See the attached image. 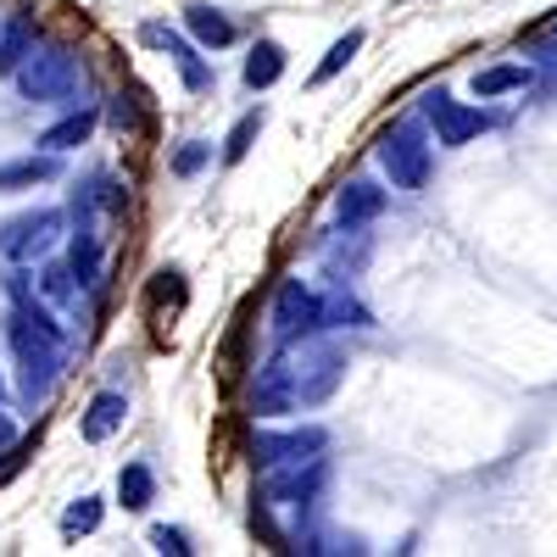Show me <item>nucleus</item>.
Returning <instances> with one entry per match:
<instances>
[{"instance_id": "obj_5", "label": "nucleus", "mask_w": 557, "mask_h": 557, "mask_svg": "<svg viewBox=\"0 0 557 557\" xmlns=\"http://www.w3.org/2000/svg\"><path fill=\"white\" fill-rule=\"evenodd\" d=\"M268 330L278 346H301L312 335L330 330V318H323V296L301 278H285V285L273 290V307H268Z\"/></svg>"}, {"instance_id": "obj_29", "label": "nucleus", "mask_w": 557, "mask_h": 557, "mask_svg": "<svg viewBox=\"0 0 557 557\" xmlns=\"http://www.w3.org/2000/svg\"><path fill=\"white\" fill-rule=\"evenodd\" d=\"M184 296H190V290H184V273H178V268H157V273H151V285H146V301H151V307H173V312H178Z\"/></svg>"}, {"instance_id": "obj_8", "label": "nucleus", "mask_w": 557, "mask_h": 557, "mask_svg": "<svg viewBox=\"0 0 557 557\" xmlns=\"http://www.w3.org/2000/svg\"><path fill=\"white\" fill-rule=\"evenodd\" d=\"M323 485H330V457H307V462H290V469H268L262 502H268V507H296V513H307V507L323 496Z\"/></svg>"}, {"instance_id": "obj_33", "label": "nucleus", "mask_w": 557, "mask_h": 557, "mask_svg": "<svg viewBox=\"0 0 557 557\" xmlns=\"http://www.w3.org/2000/svg\"><path fill=\"white\" fill-rule=\"evenodd\" d=\"M23 435H17V424H12V418L7 412H0V451H7V446H17Z\"/></svg>"}, {"instance_id": "obj_14", "label": "nucleus", "mask_w": 557, "mask_h": 557, "mask_svg": "<svg viewBox=\"0 0 557 557\" xmlns=\"http://www.w3.org/2000/svg\"><path fill=\"white\" fill-rule=\"evenodd\" d=\"M184 34H190L201 51H228V45L240 39L235 17L218 12V7H207V0H190V7H184Z\"/></svg>"}, {"instance_id": "obj_12", "label": "nucleus", "mask_w": 557, "mask_h": 557, "mask_svg": "<svg viewBox=\"0 0 557 557\" xmlns=\"http://www.w3.org/2000/svg\"><path fill=\"white\" fill-rule=\"evenodd\" d=\"M168 62H173L178 84H184V96H212V89H218V67H212V51H201L196 39L173 34V39H168Z\"/></svg>"}, {"instance_id": "obj_34", "label": "nucleus", "mask_w": 557, "mask_h": 557, "mask_svg": "<svg viewBox=\"0 0 557 557\" xmlns=\"http://www.w3.org/2000/svg\"><path fill=\"white\" fill-rule=\"evenodd\" d=\"M12 401V385H7V374H0V407H7Z\"/></svg>"}, {"instance_id": "obj_19", "label": "nucleus", "mask_w": 557, "mask_h": 557, "mask_svg": "<svg viewBox=\"0 0 557 557\" xmlns=\"http://www.w3.org/2000/svg\"><path fill=\"white\" fill-rule=\"evenodd\" d=\"M101 123L117 139H139V134H146V123H151V112L139 107L134 89H107V96H101Z\"/></svg>"}, {"instance_id": "obj_9", "label": "nucleus", "mask_w": 557, "mask_h": 557, "mask_svg": "<svg viewBox=\"0 0 557 557\" xmlns=\"http://www.w3.org/2000/svg\"><path fill=\"white\" fill-rule=\"evenodd\" d=\"M418 117L435 128V146H469V139H480L491 128V117L480 107H462L451 89H430V96L418 101Z\"/></svg>"}, {"instance_id": "obj_11", "label": "nucleus", "mask_w": 557, "mask_h": 557, "mask_svg": "<svg viewBox=\"0 0 557 557\" xmlns=\"http://www.w3.org/2000/svg\"><path fill=\"white\" fill-rule=\"evenodd\" d=\"M123 424H128V396H123L117 385H101L96 396L84 401V412H78V435H84L89 446L112 441V435H117Z\"/></svg>"}, {"instance_id": "obj_3", "label": "nucleus", "mask_w": 557, "mask_h": 557, "mask_svg": "<svg viewBox=\"0 0 557 557\" xmlns=\"http://www.w3.org/2000/svg\"><path fill=\"white\" fill-rule=\"evenodd\" d=\"M278 351H285V362H290L296 407H323V401L341 391V380H346V351H341V346H330L323 335H312V341H301V346H278Z\"/></svg>"}, {"instance_id": "obj_21", "label": "nucleus", "mask_w": 557, "mask_h": 557, "mask_svg": "<svg viewBox=\"0 0 557 557\" xmlns=\"http://www.w3.org/2000/svg\"><path fill=\"white\" fill-rule=\"evenodd\" d=\"M157 502V469H151V462H123V469H117V507H123V513H146V507Z\"/></svg>"}, {"instance_id": "obj_26", "label": "nucleus", "mask_w": 557, "mask_h": 557, "mask_svg": "<svg viewBox=\"0 0 557 557\" xmlns=\"http://www.w3.org/2000/svg\"><path fill=\"white\" fill-rule=\"evenodd\" d=\"M357 51H362V28H346V34H341V39L330 45V51H323V62L312 67V84H330L335 73H346Z\"/></svg>"}, {"instance_id": "obj_23", "label": "nucleus", "mask_w": 557, "mask_h": 557, "mask_svg": "<svg viewBox=\"0 0 557 557\" xmlns=\"http://www.w3.org/2000/svg\"><path fill=\"white\" fill-rule=\"evenodd\" d=\"M262 128H268V107L257 101L251 112H240V117H235V128L223 134V151H218V157H223L228 168H235V162H246V157H251V146L262 139Z\"/></svg>"}, {"instance_id": "obj_31", "label": "nucleus", "mask_w": 557, "mask_h": 557, "mask_svg": "<svg viewBox=\"0 0 557 557\" xmlns=\"http://www.w3.org/2000/svg\"><path fill=\"white\" fill-rule=\"evenodd\" d=\"M178 28L173 23H162V17H146L139 23V45H151V51H168V39H173Z\"/></svg>"}, {"instance_id": "obj_17", "label": "nucleus", "mask_w": 557, "mask_h": 557, "mask_svg": "<svg viewBox=\"0 0 557 557\" xmlns=\"http://www.w3.org/2000/svg\"><path fill=\"white\" fill-rule=\"evenodd\" d=\"M385 212V190L380 184H368V178H346L341 190H335V218L346 228H362V223H374Z\"/></svg>"}, {"instance_id": "obj_2", "label": "nucleus", "mask_w": 557, "mask_h": 557, "mask_svg": "<svg viewBox=\"0 0 557 557\" xmlns=\"http://www.w3.org/2000/svg\"><path fill=\"white\" fill-rule=\"evenodd\" d=\"M84 84H89V67H84V51L73 39H39L28 62L12 73V89L17 101H34V107H84Z\"/></svg>"}, {"instance_id": "obj_20", "label": "nucleus", "mask_w": 557, "mask_h": 557, "mask_svg": "<svg viewBox=\"0 0 557 557\" xmlns=\"http://www.w3.org/2000/svg\"><path fill=\"white\" fill-rule=\"evenodd\" d=\"M39 296L51 301V307H78V296H84V285H78V273H73V262L67 257H39Z\"/></svg>"}, {"instance_id": "obj_32", "label": "nucleus", "mask_w": 557, "mask_h": 557, "mask_svg": "<svg viewBox=\"0 0 557 557\" xmlns=\"http://www.w3.org/2000/svg\"><path fill=\"white\" fill-rule=\"evenodd\" d=\"M28 441H17V446H7V451H0V485H7V480H17L23 474V462H28Z\"/></svg>"}, {"instance_id": "obj_1", "label": "nucleus", "mask_w": 557, "mask_h": 557, "mask_svg": "<svg viewBox=\"0 0 557 557\" xmlns=\"http://www.w3.org/2000/svg\"><path fill=\"white\" fill-rule=\"evenodd\" d=\"M7 346H12V368H17V401L34 412L57 396L62 374H67V330L57 323L51 301L39 296L28 262H12L7 273Z\"/></svg>"}, {"instance_id": "obj_24", "label": "nucleus", "mask_w": 557, "mask_h": 557, "mask_svg": "<svg viewBox=\"0 0 557 557\" xmlns=\"http://www.w3.org/2000/svg\"><path fill=\"white\" fill-rule=\"evenodd\" d=\"M101 519H107V502L84 491V496H73V502L62 507V535H67V541L96 535V530H101Z\"/></svg>"}, {"instance_id": "obj_6", "label": "nucleus", "mask_w": 557, "mask_h": 557, "mask_svg": "<svg viewBox=\"0 0 557 557\" xmlns=\"http://www.w3.org/2000/svg\"><path fill=\"white\" fill-rule=\"evenodd\" d=\"M57 235H67V212L62 207H28V212L0 223V257L7 262H39V257H51Z\"/></svg>"}, {"instance_id": "obj_18", "label": "nucleus", "mask_w": 557, "mask_h": 557, "mask_svg": "<svg viewBox=\"0 0 557 557\" xmlns=\"http://www.w3.org/2000/svg\"><path fill=\"white\" fill-rule=\"evenodd\" d=\"M39 39H45V34H39L34 12H17L12 23H0V78H12V73L28 62V51H34Z\"/></svg>"}, {"instance_id": "obj_7", "label": "nucleus", "mask_w": 557, "mask_h": 557, "mask_svg": "<svg viewBox=\"0 0 557 557\" xmlns=\"http://www.w3.org/2000/svg\"><path fill=\"white\" fill-rule=\"evenodd\" d=\"M330 451V430L323 424H296V430H257L246 441V457L251 469H290V462H307V457H323Z\"/></svg>"}, {"instance_id": "obj_22", "label": "nucleus", "mask_w": 557, "mask_h": 557, "mask_svg": "<svg viewBox=\"0 0 557 557\" xmlns=\"http://www.w3.org/2000/svg\"><path fill=\"white\" fill-rule=\"evenodd\" d=\"M78 273V285L84 290H96L101 285V235L96 228H67V251H62Z\"/></svg>"}, {"instance_id": "obj_30", "label": "nucleus", "mask_w": 557, "mask_h": 557, "mask_svg": "<svg viewBox=\"0 0 557 557\" xmlns=\"http://www.w3.org/2000/svg\"><path fill=\"white\" fill-rule=\"evenodd\" d=\"M151 546L162 552V557H190L196 546H190V530H178V524H151Z\"/></svg>"}, {"instance_id": "obj_13", "label": "nucleus", "mask_w": 557, "mask_h": 557, "mask_svg": "<svg viewBox=\"0 0 557 557\" xmlns=\"http://www.w3.org/2000/svg\"><path fill=\"white\" fill-rule=\"evenodd\" d=\"M101 128V101H84V107H67L51 128L39 134V151H78V146H89V134Z\"/></svg>"}, {"instance_id": "obj_16", "label": "nucleus", "mask_w": 557, "mask_h": 557, "mask_svg": "<svg viewBox=\"0 0 557 557\" xmlns=\"http://www.w3.org/2000/svg\"><path fill=\"white\" fill-rule=\"evenodd\" d=\"M285 67H290L285 45H278V39H251V51L240 62V78H246L251 96H262V89H273L278 78H285Z\"/></svg>"}, {"instance_id": "obj_4", "label": "nucleus", "mask_w": 557, "mask_h": 557, "mask_svg": "<svg viewBox=\"0 0 557 557\" xmlns=\"http://www.w3.org/2000/svg\"><path fill=\"white\" fill-rule=\"evenodd\" d=\"M374 162L385 168V178L396 184V190H424L430 168H435V151H430V134L418 128V117H401L374 139Z\"/></svg>"}, {"instance_id": "obj_15", "label": "nucleus", "mask_w": 557, "mask_h": 557, "mask_svg": "<svg viewBox=\"0 0 557 557\" xmlns=\"http://www.w3.org/2000/svg\"><path fill=\"white\" fill-rule=\"evenodd\" d=\"M57 173H62V151L12 157V162H0V196H17V190H34V184H51Z\"/></svg>"}, {"instance_id": "obj_25", "label": "nucleus", "mask_w": 557, "mask_h": 557, "mask_svg": "<svg viewBox=\"0 0 557 557\" xmlns=\"http://www.w3.org/2000/svg\"><path fill=\"white\" fill-rule=\"evenodd\" d=\"M524 84H530V67H524V62H502V67H485V73H474V101L507 96V89H524Z\"/></svg>"}, {"instance_id": "obj_27", "label": "nucleus", "mask_w": 557, "mask_h": 557, "mask_svg": "<svg viewBox=\"0 0 557 557\" xmlns=\"http://www.w3.org/2000/svg\"><path fill=\"white\" fill-rule=\"evenodd\" d=\"M212 168V139H184V146L168 157V173L173 178H201Z\"/></svg>"}, {"instance_id": "obj_28", "label": "nucleus", "mask_w": 557, "mask_h": 557, "mask_svg": "<svg viewBox=\"0 0 557 557\" xmlns=\"http://www.w3.org/2000/svg\"><path fill=\"white\" fill-rule=\"evenodd\" d=\"M323 318H330V330H368L374 323L362 301L346 296V285H341V296H323Z\"/></svg>"}, {"instance_id": "obj_10", "label": "nucleus", "mask_w": 557, "mask_h": 557, "mask_svg": "<svg viewBox=\"0 0 557 557\" xmlns=\"http://www.w3.org/2000/svg\"><path fill=\"white\" fill-rule=\"evenodd\" d=\"M301 412L296 407V385H290V362L278 351L268 368H257V385H251V418H285Z\"/></svg>"}]
</instances>
